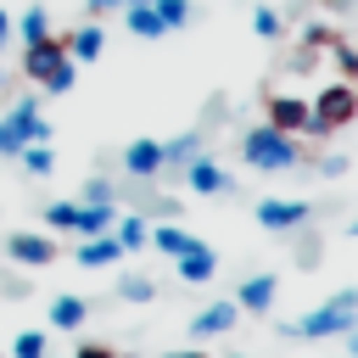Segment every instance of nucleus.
Returning <instances> with one entry per match:
<instances>
[{"label":"nucleus","mask_w":358,"mask_h":358,"mask_svg":"<svg viewBox=\"0 0 358 358\" xmlns=\"http://www.w3.org/2000/svg\"><path fill=\"white\" fill-rule=\"evenodd\" d=\"M241 157L257 173H285V168L302 162V145H296V134H280L274 123H257V129L241 134Z\"/></svg>","instance_id":"obj_1"},{"label":"nucleus","mask_w":358,"mask_h":358,"mask_svg":"<svg viewBox=\"0 0 358 358\" xmlns=\"http://www.w3.org/2000/svg\"><path fill=\"white\" fill-rule=\"evenodd\" d=\"M285 330H291V336H308V341H330V336L358 330V285L336 291L330 302H319L308 319H296V324H285Z\"/></svg>","instance_id":"obj_2"},{"label":"nucleus","mask_w":358,"mask_h":358,"mask_svg":"<svg viewBox=\"0 0 358 358\" xmlns=\"http://www.w3.org/2000/svg\"><path fill=\"white\" fill-rule=\"evenodd\" d=\"M117 218L112 201H50L45 207V224L50 229H67V235H106Z\"/></svg>","instance_id":"obj_3"},{"label":"nucleus","mask_w":358,"mask_h":358,"mask_svg":"<svg viewBox=\"0 0 358 358\" xmlns=\"http://www.w3.org/2000/svg\"><path fill=\"white\" fill-rule=\"evenodd\" d=\"M358 117V90L341 78V84H324L319 95H313V106H308V129L313 134H330V129H347Z\"/></svg>","instance_id":"obj_4"},{"label":"nucleus","mask_w":358,"mask_h":358,"mask_svg":"<svg viewBox=\"0 0 358 358\" xmlns=\"http://www.w3.org/2000/svg\"><path fill=\"white\" fill-rule=\"evenodd\" d=\"M0 123H6V129H11L22 145H34V140H50V134H56V129L39 117V95H22V101H17V106H11Z\"/></svg>","instance_id":"obj_5"},{"label":"nucleus","mask_w":358,"mask_h":358,"mask_svg":"<svg viewBox=\"0 0 358 358\" xmlns=\"http://www.w3.org/2000/svg\"><path fill=\"white\" fill-rule=\"evenodd\" d=\"M257 224L285 235V229H302L308 224V201H291V196H263L257 201Z\"/></svg>","instance_id":"obj_6"},{"label":"nucleus","mask_w":358,"mask_h":358,"mask_svg":"<svg viewBox=\"0 0 358 358\" xmlns=\"http://www.w3.org/2000/svg\"><path fill=\"white\" fill-rule=\"evenodd\" d=\"M62 62H67V39H56V34H50V39H39V45H28V50H22V73H28V78H34V84H45V78H50V73H56V67H62Z\"/></svg>","instance_id":"obj_7"},{"label":"nucleus","mask_w":358,"mask_h":358,"mask_svg":"<svg viewBox=\"0 0 358 358\" xmlns=\"http://www.w3.org/2000/svg\"><path fill=\"white\" fill-rule=\"evenodd\" d=\"M6 252H11L17 263H28V268H45V263H56V241H50L45 229H17V235L6 241Z\"/></svg>","instance_id":"obj_8"},{"label":"nucleus","mask_w":358,"mask_h":358,"mask_svg":"<svg viewBox=\"0 0 358 358\" xmlns=\"http://www.w3.org/2000/svg\"><path fill=\"white\" fill-rule=\"evenodd\" d=\"M123 168H129V179H157L162 173V140H151V134L129 140L123 145Z\"/></svg>","instance_id":"obj_9"},{"label":"nucleus","mask_w":358,"mask_h":358,"mask_svg":"<svg viewBox=\"0 0 358 358\" xmlns=\"http://www.w3.org/2000/svg\"><path fill=\"white\" fill-rule=\"evenodd\" d=\"M274 296H280V280H274V274H246L241 291H235V308H241V313H268Z\"/></svg>","instance_id":"obj_10"},{"label":"nucleus","mask_w":358,"mask_h":358,"mask_svg":"<svg viewBox=\"0 0 358 358\" xmlns=\"http://www.w3.org/2000/svg\"><path fill=\"white\" fill-rule=\"evenodd\" d=\"M185 185H190L196 196H224V190H229V173H224L213 157H190V162H185Z\"/></svg>","instance_id":"obj_11"},{"label":"nucleus","mask_w":358,"mask_h":358,"mask_svg":"<svg viewBox=\"0 0 358 358\" xmlns=\"http://www.w3.org/2000/svg\"><path fill=\"white\" fill-rule=\"evenodd\" d=\"M123 257H129V252H123V241H117L112 229L78 241V263H84V268H112V263H123Z\"/></svg>","instance_id":"obj_12"},{"label":"nucleus","mask_w":358,"mask_h":358,"mask_svg":"<svg viewBox=\"0 0 358 358\" xmlns=\"http://www.w3.org/2000/svg\"><path fill=\"white\" fill-rule=\"evenodd\" d=\"M268 123L280 134H302L308 129V101L302 95H268Z\"/></svg>","instance_id":"obj_13"},{"label":"nucleus","mask_w":358,"mask_h":358,"mask_svg":"<svg viewBox=\"0 0 358 358\" xmlns=\"http://www.w3.org/2000/svg\"><path fill=\"white\" fill-rule=\"evenodd\" d=\"M173 268H179V280H185V285H201V280H213V274H218V252L196 241L190 252H179V257H173Z\"/></svg>","instance_id":"obj_14"},{"label":"nucleus","mask_w":358,"mask_h":358,"mask_svg":"<svg viewBox=\"0 0 358 358\" xmlns=\"http://www.w3.org/2000/svg\"><path fill=\"white\" fill-rule=\"evenodd\" d=\"M235 319H241V308H235V302H207V308L190 319V336H196V341L224 336V330H235Z\"/></svg>","instance_id":"obj_15"},{"label":"nucleus","mask_w":358,"mask_h":358,"mask_svg":"<svg viewBox=\"0 0 358 358\" xmlns=\"http://www.w3.org/2000/svg\"><path fill=\"white\" fill-rule=\"evenodd\" d=\"M101 50H106V34H101L95 22H84V28L67 34V56H73V62H95Z\"/></svg>","instance_id":"obj_16"},{"label":"nucleus","mask_w":358,"mask_h":358,"mask_svg":"<svg viewBox=\"0 0 358 358\" xmlns=\"http://www.w3.org/2000/svg\"><path fill=\"white\" fill-rule=\"evenodd\" d=\"M145 246H157L162 257H179V252H190L196 246V235L190 229H179V224H151V241Z\"/></svg>","instance_id":"obj_17"},{"label":"nucleus","mask_w":358,"mask_h":358,"mask_svg":"<svg viewBox=\"0 0 358 358\" xmlns=\"http://www.w3.org/2000/svg\"><path fill=\"white\" fill-rule=\"evenodd\" d=\"M84 319H90V302H84V296H67V291H62V296L50 302V330H78Z\"/></svg>","instance_id":"obj_18"},{"label":"nucleus","mask_w":358,"mask_h":358,"mask_svg":"<svg viewBox=\"0 0 358 358\" xmlns=\"http://www.w3.org/2000/svg\"><path fill=\"white\" fill-rule=\"evenodd\" d=\"M112 224H117V229H112V235H117V241H123V252H140V246H145V241H151V218H140V213H117V218H112Z\"/></svg>","instance_id":"obj_19"},{"label":"nucleus","mask_w":358,"mask_h":358,"mask_svg":"<svg viewBox=\"0 0 358 358\" xmlns=\"http://www.w3.org/2000/svg\"><path fill=\"white\" fill-rule=\"evenodd\" d=\"M123 22H129V34H140V39H162V34H168L162 17H157V6H123Z\"/></svg>","instance_id":"obj_20"},{"label":"nucleus","mask_w":358,"mask_h":358,"mask_svg":"<svg viewBox=\"0 0 358 358\" xmlns=\"http://www.w3.org/2000/svg\"><path fill=\"white\" fill-rule=\"evenodd\" d=\"M190 157H201V134H173V140H162V168H185Z\"/></svg>","instance_id":"obj_21"},{"label":"nucleus","mask_w":358,"mask_h":358,"mask_svg":"<svg viewBox=\"0 0 358 358\" xmlns=\"http://www.w3.org/2000/svg\"><path fill=\"white\" fill-rule=\"evenodd\" d=\"M17 162H22V173L45 179V173L56 168V151H50V140H34V145H22V151H17Z\"/></svg>","instance_id":"obj_22"},{"label":"nucleus","mask_w":358,"mask_h":358,"mask_svg":"<svg viewBox=\"0 0 358 358\" xmlns=\"http://www.w3.org/2000/svg\"><path fill=\"white\" fill-rule=\"evenodd\" d=\"M17 34H22V45H39V39H50V17H45V6H28L22 11V22H11Z\"/></svg>","instance_id":"obj_23"},{"label":"nucleus","mask_w":358,"mask_h":358,"mask_svg":"<svg viewBox=\"0 0 358 358\" xmlns=\"http://www.w3.org/2000/svg\"><path fill=\"white\" fill-rule=\"evenodd\" d=\"M117 296H123V302H151L157 285H151L145 274H123V280H117Z\"/></svg>","instance_id":"obj_24"},{"label":"nucleus","mask_w":358,"mask_h":358,"mask_svg":"<svg viewBox=\"0 0 358 358\" xmlns=\"http://www.w3.org/2000/svg\"><path fill=\"white\" fill-rule=\"evenodd\" d=\"M151 6H157V17H162V28H168V34L190 22V0H151Z\"/></svg>","instance_id":"obj_25"},{"label":"nucleus","mask_w":358,"mask_h":358,"mask_svg":"<svg viewBox=\"0 0 358 358\" xmlns=\"http://www.w3.org/2000/svg\"><path fill=\"white\" fill-rule=\"evenodd\" d=\"M73 84H78V62H73V56H67V62H62V67H56V73H50V78H45V95H67V90H73Z\"/></svg>","instance_id":"obj_26"},{"label":"nucleus","mask_w":358,"mask_h":358,"mask_svg":"<svg viewBox=\"0 0 358 358\" xmlns=\"http://www.w3.org/2000/svg\"><path fill=\"white\" fill-rule=\"evenodd\" d=\"M50 347H45V330H22L17 341H11V358H45Z\"/></svg>","instance_id":"obj_27"},{"label":"nucleus","mask_w":358,"mask_h":358,"mask_svg":"<svg viewBox=\"0 0 358 358\" xmlns=\"http://www.w3.org/2000/svg\"><path fill=\"white\" fill-rule=\"evenodd\" d=\"M252 28H257L263 39H280V11H268V6H257V11H252Z\"/></svg>","instance_id":"obj_28"},{"label":"nucleus","mask_w":358,"mask_h":358,"mask_svg":"<svg viewBox=\"0 0 358 358\" xmlns=\"http://www.w3.org/2000/svg\"><path fill=\"white\" fill-rule=\"evenodd\" d=\"M84 201H112V185H106V179H90V185H84Z\"/></svg>","instance_id":"obj_29"},{"label":"nucleus","mask_w":358,"mask_h":358,"mask_svg":"<svg viewBox=\"0 0 358 358\" xmlns=\"http://www.w3.org/2000/svg\"><path fill=\"white\" fill-rule=\"evenodd\" d=\"M17 151H22V140H17V134L0 123V157H17Z\"/></svg>","instance_id":"obj_30"},{"label":"nucleus","mask_w":358,"mask_h":358,"mask_svg":"<svg viewBox=\"0 0 358 358\" xmlns=\"http://www.w3.org/2000/svg\"><path fill=\"white\" fill-rule=\"evenodd\" d=\"M73 358H117V352H112V347H101V341H84Z\"/></svg>","instance_id":"obj_31"},{"label":"nucleus","mask_w":358,"mask_h":358,"mask_svg":"<svg viewBox=\"0 0 358 358\" xmlns=\"http://www.w3.org/2000/svg\"><path fill=\"white\" fill-rule=\"evenodd\" d=\"M336 62H341V67H347V73L358 78V50H347V45H336Z\"/></svg>","instance_id":"obj_32"},{"label":"nucleus","mask_w":358,"mask_h":358,"mask_svg":"<svg viewBox=\"0 0 358 358\" xmlns=\"http://www.w3.org/2000/svg\"><path fill=\"white\" fill-rule=\"evenodd\" d=\"M84 6H90V11L101 17V11H112V6H129V0H84Z\"/></svg>","instance_id":"obj_33"},{"label":"nucleus","mask_w":358,"mask_h":358,"mask_svg":"<svg viewBox=\"0 0 358 358\" xmlns=\"http://www.w3.org/2000/svg\"><path fill=\"white\" fill-rule=\"evenodd\" d=\"M6 39H11V17L0 11V45H6Z\"/></svg>","instance_id":"obj_34"},{"label":"nucleus","mask_w":358,"mask_h":358,"mask_svg":"<svg viewBox=\"0 0 358 358\" xmlns=\"http://www.w3.org/2000/svg\"><path fill=\"white\" fill-rule=\"evenodd\" d=\"M168 358H207L201 347H185V352H168Z\"/></svg>","instance_id":"obj_35"},{"label":"nucleus","mask_w":358,"mask_h":358,"mask_svg":"<svg viewBox=\"0 0 358 358\" xmlns=\"http://www.w3.org/2000/svg\"><path fill=\"white\" fill-rule=\"evenodd\" d=\"M347 336H352V347H347V358H358V330H347Z\"/></svg>","instance_id":"obj_36"},{"label":"nucleus","mask_w":358,"mask_h":358,"mask_svg":"<svg viewBox=\"0 0 358 358\" xmlns=\"http://www.w3.org/2000/svg\"><path fill=\"white\" fill-rule=\"evenodd\" d=\"M347 235H352V241H358V218H352V224H347Z\"/></svg>","instance_id":"obj_37"},{"label":"nucleus","mask_w":358,"mask_h":358,"mask_svg":"<svg viewBox=\"0 0 358 358\" xmlns=\"http://www.w3.org/2000/svg\"><path fill=\"white\" fill-rule=\"evenodd\" d=\"M129 6H151V0H129Z\"/></svg>","instance_id":"obj_38"},{"label":"nucleus","mask_w":358,"mask_h":358,"mask_svg":"<svg viewBox=\"0 0 358 358\" xmlns=\"http://www.w3.org/2000/svg\"><path fill=\"white\" fill-rule=\"evenodd\" d=\"M235 358H246V352H235Z\"/></svg>","instance_id":"obj_39"},{"label":"nucleus","mask_w":358,"mask_h":358,"mask_svg":"<svg viewBox=\"0 0 358 358\" xmlns=\"http://www.w3.org/2000/svg\"><path fill=\"white\" fill-rule=\"evenodd\" d=\"M45 358H50V352H45Z\"/></svg>","instance_id":"obj_40"}]
</instances>
